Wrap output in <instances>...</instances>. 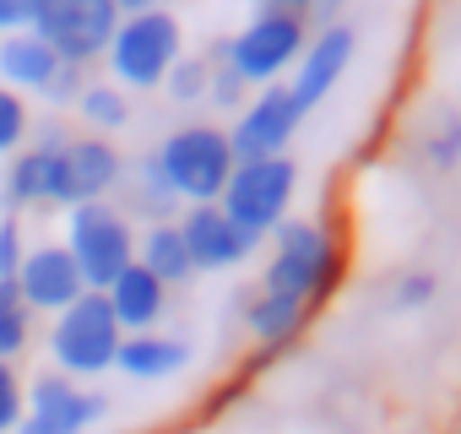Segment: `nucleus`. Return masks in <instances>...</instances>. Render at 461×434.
I'll return each mask as SVG.
<instances>
[{"label":"nucleus","instance_id":"obj_1","mask_svg":"<svg viewBox=\"0 0 461 434\" xmlns=\"http://www.w3.org/2000/svg\"><path fill=\"white\" fill-rule=\"evenodd\" d=\"M337 283H342V245L331 240V229L310 223V217H288L272 234V261H267L261 288L304 299L310 310H321L337 294Z\"/></svg>","mask_w":461,"mask_h":434},{"label":"nucleus","instance_id":"obj_2","mask_svg":"<svg viewBox=\"0 0 461 434\" xmlns=\"http://www.w3.org/2000/svg\"><path fill=\"white\" fill-rule=\"evenodd\" d=\"M152 163H158L163 185L174 190V201H190V206L222 201L228 179H234V168H240L234 141H228V131L212 125V120H190V125L168 131V136L158 141Z\"/></svg>","mask_w":461,"mask_h":434},{"label":"nucleus","instance_id":"obj_3","mask_svg":"<svg viewBox=\"0 0 461 434\" xmlns=\"http://www.w3.org/2000/svg\"><path fill=\"white\" fill-rule=\"evenodd\" d=\"M185 55V28L174 12H136V17H120L104 60L114 71V87H163L174 60Z\"/></svg>","mask_w":461,"mask_h":434},{"label":"nucleus","instance_id":"obj_4","mask_svg":"<svg viewBox=\"0 0 461 434\" xmlns=\"http://www.w3.org/2000/svg\"><path fill=\"white\" fill-rule=\"evenodd\" d=\"M120 342H125V331H120L109 299L93 294V288H87L71 310H60L55 326H50V358H55V369L71 375V380H93V375L114 369Z\"/></svg>","mask_w":461,"mask_h":434},{"label":"nucleus","instance_id":"obj_5","mask_svg":"<svg viewBox=\"0 0 461 434\" xmlns=\"http://www.w3.org/2000/svg\"><path fill=\"white\" fill-rule=\"evenodd\" d=\"M66 250L71 261L82 267V283L93 294H104L131 261H136V234H131V217L109 201H87V206H71L66 217Z\"/></svg>","mask_w":461,"mask_h":434},{"label":"nucleus","instance_id":"obj_6","mask_svg":"<svg viewBox=\"0 0 461 434\" xmlns=\"http://www.w3.org/2000/svg\"><path fill=\"white\" fill-rule=\"evenodd\" d=\"M294 190H299V168L294 158H250L234 168V179H228L222 190V212L234 217V223L256 240L277 234L288 223V206H294Z\"/></svg>","mask_w":461,"mask_h":434},{"label":"nucleus","instance_id":"obj_7","mask_svg":"<svg viewBox=\"0 0 461 434\" xmlns=\"http://www.w3.org/2000/svg\"><path fill=\"white\" fill-rule=\"evenodd\" d=\"M310 44V17L294 12H256L234 39H228V66L245 77V87H272L283 82Z\"/></svg>","mask_w":461,"mask_h":434},{"label":"nucleus","instance_id":"obj_8","mask_svg":"<svg viewBox=\"0 0 461 434\" xmlns=\"http://www.w3.org/2000/svg\"><path fill=\"white\" fill-rule=\"evenodd\" d=\"M125 179V158L109 136H66L50 152V206H87L104 201L114 185Z\"/></svg>","mask_w":461,"mask_h":434},{"label":"nucleus","instance_id":"obj_9","mask_svg":"<svg viewBox=\"0 0 461 434\" xmlns=\"http://www.w3.org/2000/svg\"><path fill=\"white\" fill-rule=\"evenodd\" d=\"M114 28H120L114 0H39V23H33V33L71 66H93V55L109 50Z\"/></svg>","mask_w":461,"mask_h":434},{"label":"nucleus","instance_id":"obj_10","mask_svg":"<svg viewBox=\"0 0 461 434\" xmlns=\"http://www.w3.org/2000/svg\"><path fill=\"white\" fill-rule=\"evenodd\" d=\"M299 125H304V109L294 104L288 82H272L256 98H245V109H240L234 131H228V141H234L240 163H250V158H288V141H294Z\"/></svg>","mask_w":461,"mask_h":434},{"label":"nucleus","instance_id":"obj_11","mask_svg":"<svg viewBox=\"0 0 461 434\" xmlns=\"http://www.w3.org/2000/svg\"><path fill=\"white\" fill-rule=\"evenodd\" d=\"M174 223H179V234H185V250H190L195 272H234V267H245V261L261 250V240L245 234L217 201H212V206H185Z\"/></svg>","mask_w":461,"mask_h":434},{"label":"nucleus","instance_id":"obj_12","mask_svg":"<svg viewBox=\"0 0 461 434\" xmlns=\"http://www.w3.org/2000/svg\"><path fill=\"white\" fill-rule=\"evenodd\" d=\"M353 55H358V28H353V23H331V28L310 33L304 55H299V66H294V82H288L294 104H299L304 114L321 109V104L331 98V87L348 77Z\"/></svg>","mask_w":461,"mask_h":434},{"label":"nucleus","instance_id":"obj_13","mask_svg":"<svg viewBox=\"0 0 461 434\" xmlns=\"http://www.w3.org/2000/svg\"><path fill=\"white\" fill-rule=\"evenodd\" d=\"M17 288H23V304H28V310H44V315H60V310H71V304L87 294L82 267L71 261L66 245H39V250H28V261H23V272H17Z\"/></svg>","mask_w":461,"mask_h":434},{"label":"nucleus","instance_id":"obj_14","mask_svg":"<svg viewBox=\"0 0 461 434\" xmlns=\"http://www.w3.org/2000/svg\"><path fill=\"white\" fill-rule=\"evenodd\" d=\"M28 418H39L50 434H82L104 418V396L82 391L71 375H39L28 391Z\"/></svg>","mask_w":461,"mask_h":434},{"label":"nucleus","instance_id":"obj_15","mask_svg":"<svg viewBox=\"0 0 461 434\" xmlns=\"http://www.w3.org/2000/svg\"><path fill=\"white\" fill-rule=\"evenodd\" d=\"M104 299H109V310H114V321H120L125 337L152 331V326L163 321V310H168V288H163L141 261H131V267L104 288Z\"/></svg>","mask_w":461,"mask_h":434},{"label":"nucleus","instance_id":"obj_16","mask_svg":"<svg viewBox=\"0 0 461 434\" xmlns=\"http://www.w3.org/2000/svg\"><path fill=\"white\" fill-rule=\"evenodd\" d=\"M60 71V55L28 28V33H0V87H12V93H50Z\"/></svg>","mask_w":461,"mask_h":434},{"label":"nucleus","instance_id":"obj_17","mask_svg":"<svg viewBox=\"0 0 461 434\" xmlns=\"http://www.w3.org/2000/svg\"><path fill=\"white\" fill-rule=\"evenodd\" d=\"M310 321H315V310H310L304 299H288V294L256 288L250 304H245V326H250V337L261 342V353H283L288 342H299V331H304Z\"/></svg>","mask_w":461,"mask_h":434},{"label":"nucleus","instance_id":"obj_18","mask_svg":"<svg viewBox=\"0 0 461 434\" xmlns=\"http://www.w3.org/2000/svg\"><path fill=\"white\" fill-rule=\"evenodd\" d=\"M185 364H190V348H185L179 337H158V331H136V337H125L120 353H114V369L131 375V380H168V375H179Z\"/></svg>","mask_w":461,"mask_h":434},{"label":"nucleus","instance_id":"obj_19","mask_svg":"<svg viewBox=\"0 0 461 434\" xmlns=\"http://www.w3.org/2000/svg\"><path fill=\"white\" fill-rule=\"evenodd\" d=\"M136 261H141L163 288H185V283L195 277V261H190V250H185V234H179L174 217H168V223H152V229L141 234Z\"/></svg>","mask_w":461,"mask_h":434},{"label":"nucleus","instance_id":"obj_20","mask_svg":"<svg viewBox=\"0 0 461 434\" xmlns=\"http://www.w3.org/2000/svg\"><path fill=\"white\" fill-rule=\"evenodd\" d=\"M60 141H66L60 125H50V136H44L39 147L17 152V163L6 168V201H12V206H39V201H50V152H55Z\"/></svg>","mask_w":461,"mask_h":434},{"label":"nucleus","instance_id":"obj_21","mask_svg":"<svg viewBox=\"0 0 461 434\" xmlns=\"http://www.w3.org/2000/svg\"><path fill=\"white\" fill-rule=\"evenodd\" d=\"M77 114L87 120L93 136H109V131H125L131 98H125V87H114V82H87L82 98H77Z\"/></svg>","mask_w":461,"mask_h":434},{"label":"nucleus","instance_id":"obj_22","mask_svg":"<svg viewBox=\"0 0 461 434\" xmlns=\"http://www.w3.org/2000/svg\"><path fill=\"white\" fill-rule=\"evenodd\" d=\"M33 337V310L23 304L17 277H0V364H17V353H28Z\"/></svg>","mask_w":461,"mask_h":434},{"label":"nucleus","instance_id":"obj_23","mask_svg":"<svg viewBox=\"0 0 461 434\" xmlns=\"http://www.w3.org/2000/svg\"><path fill=\"white\" fill-rule=\"evenodd\" d=\"M201 60H206V71H212L206 98H212L217 109H245V93H250V87H245V77H240L234 66H228V39H217Z\"/></svg>","mask_w":461,"mask_h":434},{"label":"nucleus","instance_id":"obj_24","mask_svg":"<svg viewBox=\"0 0 461 434\" xmlns=\"http://www.w3.org/2000/svg\"><path fill=\"white\" fill-rule=\"evenodd\" d=\"M131 201H136V212H152L158 223H168V212L179 206V201H174V190L163 185V174H158V163H152V158H141V163H136V179H131Z\"/></svg>","mask_w":461,"mask_h":434},{"label":"nucleus","instance_id":"obj_25","mask_svg":"<svg viewBox=\"0 0 461 434\" xmlns=\"http://www.w3.org/2000/svg\"><path fill=\"white\" fill-rule=\"evenodd\" d=\"M206 87H212V71H206L201 55H179L174 71H168V82H163V93H168L174 104H201Z\"/></svg>","mask_w":461,"mask_h":434},{"label":"nucleus","instance_id":"obj_26","mask_svg":"<svg viewBox=\"0 0 461 434\" xmlns=\"http://www.w3.org/2000/svg\"><path fill=\"white\" fill-rule=\"evenodd\" d=\"M28 131H33V120H28V104H23V93L0 87V152H17V147L28 141Z\"/></svg>","mask_w":461,"mask_h":434},{"label":"nucleus","instance_id":"obj_27","mask_svg":"<svg viewBox=\"0 0 461 434\" xmlns=\"http://www.w3.org/2000/svg\"><path fill=\"white\" fill-rule=\"evenodd\" d=\"M28 412V391L17 380V364H0V434H12Z\"/></svg>","mask_w":461,"mask_h":434},{"label":"nucleus","instance_id":"obj_28","mask_svg":"<svg viewBox=\"0 0 461 434\" xmlns=\"http://www.w3.org/2000/svg\"><path fill=\"white\" fill-rule=\"evenodd\" d=\"M423 158H429V163H439V168H456V163H461V114H456V120H445V125L423 141Z\"/></svg>","mask_w":461,"mask_h":434},{"label":"nucleus","instance_id":"obj_29","mask_svg":"<svg viewBox=\"0 0 461 434\" xmlns=\"http://www.w3.org/2000/svg\"><path fill=\"white\" fill-rule=\"evenodd\" d=\"M434 294H439L434 272H402L396 277V304L402 310H423V304H434Z\"/></svg>","mask_w":461,"mask_h":434},{"label":"nucleus","instance_id":"obj_30","mask_svg":"<svg viewBox=\"0 0 461 434\" xmlns=\"http://www.w3.org/2000/svg\"><path fill=\"white\" fill-rule=\"evenodd\" d=\"M28 261V245H23V223L17 217H0V277H17Z\"/></svg>","mask_w":461,"mask_h":434},{"label":"nucleus","instance_id":"obj_31","mask_svg":"<svg viewBox=\"0 0 461 434\" xmlns=\"http://www.w3.org/2000/svg\"><path fill=\"white\" fill-rule=\"evenodd\" d=\"M82 87H87V66H71V60H60V71H55V82H50V104H77L82 98Z\"/></svg>","mask_w":461,"mask_h":434},{"label":"nucleus","instance_id":"obj_32","mask_svg":"<svg viewBox=\"0 0 461 434\" xmlns=\"http://www.w3.org/2000/svg\"><path fill=\"white\" fill-rule=\"evenodd\" d=\"M39 23V0H0V33H28Z\"/></svg>","mask_w":461,"mask_h":434},{"label":"nucleus","instance_id":"obj_33","mask_svg":"<svg viewBox=\"0 0 461 434\" xmlns=\"http://www.w3.org/2000/svg\"><path fill=\"white\" fill-rule=\"evenodd\" d=\"M120 6V17H136V12H168L174 0H114Z\"/></svg>","mask_w":461,"mask_h":434},{"label":"nucleus","instance_id":"obj_34","mask_svg":"<svg viewBox=\"0 0 461 434\" xmlns=\"http://www.w3.org/2000/svg\"><path fill=\"white\" fill-rule=\"evenodd\" d=\"M315 0H261V12H294V17H310Z\"/></svg>","mask_w":461,"mask_h":434},{"label":"nucleus","instance_id":"obj_35","mask_svg":"<svg viewBox=\"0 0 461 434\" xmlns=\"http://www.w3.org/2000/svg\"><path fill=\"white\" fill-rule=\"evenodd\" d=\"M337 6H342V0H315L310 12H315V17H326V28H331V23H342V17H337Z\"/></svg>","mask_w":461,"mask_h":434},{"label":"nucleus","instance_id":"obj_36","mask_svg":"<svg viewBox=\"0 0 461 434\" xmlns=\"http://www.w3.org/2000/svg\"><path fill=\"white\" fill-rule=\"evenodd\" d=\"M456 434H461V429H456Z\"/></svg>","mask_w":461,"mask_h":434}]
</instances>
